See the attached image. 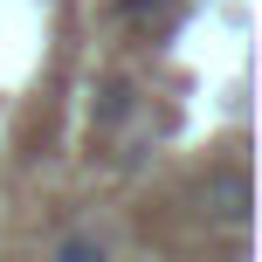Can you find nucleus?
Returning a JSON list of instances; mask_svg holds the SVG:
<instances>
[{"mask_svg":"<svg viewBox=\"0 0 262 262\" xmlns=\"http://www.w3.org/2000/svg\"><path fill=\"white\" fill-rule=\"evenodd\" d=\"M193 200H200V221H214V228H249V214H255V186H249V166H207L200 172V186H193Z\"/></svg>","mask_w":262,"mask_h":262,"instance_id":"nucleus-1","label":"nucleus"},{"mask_svg":"<svg viewBox=\"0 0 262 262\" xmlns=\"http://www.w3.org/2000/svg\"><path fill=\"white\" fill-rule=\"evenodd\" d=\"M41 262H118V242H111V228H97V221H69L62 235L49 242Z\"/></svg>","mask_w":262,"mask_h":262,"instance_id":"nucleus-2","label":"nucleus"},{"mask_svg":"<svg viewBox=\"0 0 262 262\" xmlns=\"http://www.w3.org/2000/svg\"><path fill=\"white\" fill-rule=\"evenodd\" d=\"M131 111H138V83H131V76H104V83H97V97H90V124L97 131H118Z\"/></svg>","mask_w":262,"mask_h":262,"instance_id":"nucleus-3","label":"nucleus"},{"mask_svg":"<svg viewBox=\"0 0 262 262\" xmlns=\"http://www.w3.org/2000/svg\"><path fill=\"white\" fill-rule=\"evenodd\" d=\"M111 7H118V21H131V28H166L180 0H111Z\"/></svg>","mask_w":262,"mask_h":262,"instance_id":"nucleus-4","label":"nucleus"}]
</instances>
